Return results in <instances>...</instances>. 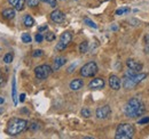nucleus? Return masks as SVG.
<instances>
[{"instance_id": "obj_31", "label": "nucleus", "mask_w": 149, "mask_h": 139, "mask_svg": "<svg viewBox=\"0 0 149 139\" xmlns=\"http://www.w3.org/2000/svg\"><path fill=\"white\" fill-rule=\"evenodd\" d=\"M42 40H44V36H42V34H40V33H39V34L36 35V41H37L38 43H40Z\"/></svg>"}, {"instance_id": "obj_35", "label": "nucleus", "mask_w": 149, "mask_h": 139, "mask_svg": "<svg viewBox=\"0 0 149 139\" xmlns=\"http://www.w3.org/2000/svg\"><path fill=\"white\" fill-rule=\"evenodd\" d=\"M143 41H145V43H146V45H149V33H148V34L145 35V38H143Z\"/></svg>"}, {"instance_id": "obj_5", "label": "nucleus", "mask_w": 149, "mask_h": 139, "mask_svg": "<svg viewBox=\"0 0 149 139\" xmlns=\"http://www.w3.org/2000/svg\"><path fill=\"white\" fill-rule=\"evenodd\" d=\"M52 72H53V70H52V67L49 65L44 64V65L37 66L35 69V75H36V78H37L38 80H45V79H47L51 75Z\"/></svg>"}, {"instance_id": "obj_10", "label": "nucleus", "mask_w": 149, "mask_h": 139, "mask_svg": "<svg viewBox=\"0 0 149 139\" xmlns=\"http://www.w3.org/2000/svg\"><path fill=\"white\" fill-rule=\"evenodd\" d=\"M51 19L53 21V22H55V23H62L63 21H64V14L61 12V10H58V9H56V10H53L52 13H51Z\"/></svg>"}, {"instance_id": "obj_38", "label": "nucleus", "mask_w": 149, "mask_h": 139, "mask_svg": "<svg viewBox=\"0 0 149 139\" xmlns=\"http://www.w3.org/2000/svg\"><path fill=\"white\" fill-rule=\"evenodd\" d=\"M39 32H41V31H45V30H47V25H44V26H40L39 29Z\"/></svg>"}, {"instance_id": "obj_29", "label": "nucleus", "mask_w": 149, "mask_h": 139, "mask_svg": "<svg viewBox=\"0 0 149 139\" xmlns=\"http://www.w3.org/2000/svg\"><path fill=\"white\" fill-rule=\"evenodd\" d=\"M130 9L129 8H122V9H117L116 10V14L117 15H122V14H124V13H127Z\"/></svg>"}, {"instance_id": "obj_11", "label": "nucleus", "mask_w": 149, "mask_h": 139, "mask_svg": "<svg viewBox=\"0 0 149 139\" xmlns=\"http://www.w3.org/2000/svg\"><path fill=\"white\" fill-rule=\"evenodd\" d=\"M126 65H127L129 69L133 70L135 72H140L142 70V64L136 62V61H134V59H127L126 61Z\"/></svg>"}, {"instance_id": "obj_40", "label": "nucleus", "mask_w": 149, "mask_h": 139, "mask_svg": "<svg viewBox=\"0 0 149 139\" xmlns=\"http://www.w3.org/2000/svg\"><path fill=\"white\" fill-rule=\"evenodd\" d=\"M2 112H3V108H2V107H0V114H1Z\"/></svg>"}, {"instance_id": "obj_6", "label": "nucleus", "mask_w": 149, "mask_h": 139, "mask_svg": "<svg viewBox=\"0 0 149 139\" xmlns=\"http://www.w3.org/2000/svg\"><path fill=\"white\" fill-rule=\"evenodd\" d=\"M71 40H72V34H71L70 32H68V31H67V32L62 33L61 38H60L58 43L56 45V49H57L58 52L64 50V49L68 47V45L71 42Z\"/></svg>"}, {"instance_id": "obj_37", "label": "nucleus", "mask_w": 149, "mask_h": 139, "mask_svg": "<svg viewBox=\"0 0 149 139\" xmlns=\"http://www.w3.org/2000/svg\"><path fill=\"white\" fill-rule=\"evenodd\" d=\"M25 100V94H21L19 95V102H24Z\"/></svg>"}, {"instance_id": "obj_26", "label": "nucleus", "mask_w": 149, "mask_h": 139, "mask_svg": "<svg viewBox=\"0 0 149 139\" xmlns=\"http://www.w3.org/2000/svg\"><path fill=\"white\" fill-rule=\"evenodd\" d=\"M12 95H13V99H14V103L17 104V100H16V88H15V79L13 80V91H12Z\"/></svg>"}, {"instance_id": "obj_32", "label": "nucleus", "mask_w": 149, "mask_h": 139, "mask_svg": "<svg viewBox=\"0 0 149 139\" xmlns=\"http://www.w3.org/2000/svg\"><path fill=\"white\" fill-rule=\"evenodd\" d=\"M149 122V118H143V119H141V120H139V124H143V123H148Z\"/></svg>"}, {"instance_id": "obj_36", "label": "nucleus", "mask_w": 149, "mask_h": 139, "mask_svg": "<svg viewBox=\"0 0 149 139\" xmlns=\"http://www.w3.org/2000/svg\"><path fill=\"white\" fill-rule=\"evenodd\" d=\"M76 65H77V63H74L72 66H70V67L68 69V72H69V73H72V72H74V69L76 67Z\"/></svg>"}, {"instance_id": "obj_20", "label": "nucleus", "mask_w": 149, "mask_h": 139, "mask_svg": "<svg viewBox=\"0 0 149 139\" xmlns=\"http://www.w3.org/2000/svg\"><path fill=\"white\" fill-rule=\"evenodd\" d=\"M25 2H26V0H19V2H17L16 6H15V9H16L17 12L23 10V9H24V6H25Z\"/></svg>"}, {"instance_id": "obj_4", "label": "nucleus", "mask_w": 149, "mask_h": 139, "mask_svg": "<svg viewBox=\"0 0 149 139\" xmlns=\"http://www.w3.org/2000/svg\"><path fill=\"white\" fill-rule=\"evenodd\" d=\"M97 73V65L95 62H88L80 69V75L84 78H91Z\"/></svg>"}, {"instance_id": "obj_18", "label": "nucleus", "mask_w": 149, "mask_h": 139, "mask_svg": "<svg viewBox=\"0 0 149 139\" xmlns=\"http://www.w3.org/2000/svg\"><path fill=\"white\" fill-rule=\"evenodd\" d=\"M87 50H88V42L87 41H83L79 45V52L80 54H86Z\"/></svg>"}, {"instance_id": "obj_2", "label": "nucleus", "mask_w": 149, "mask_h": 139, "mask_svg": "<svg viewBox=\"0 0 149 139\" xmlns=\"http://www.w3.org/2000/svg\"><path fill=\"white\" fill-rule=\"evenodd\" d=\"M28 124L29 123L26 120L14 118V119H10L8 121L6 131L9 136H17V135L22 133L23 131H25L28 129Z\"/></svg>"}, {"instance_id": "obj_39", "label": "nucleus", "mask_w": 149, "mask_h": 139, "mask_svg": "<svg viewBox=\"0 0 149 139\" xmlns=\"http://www.w3.org/2000/svg\"><path fill=\"white\" fill-rule=\"evenodd\" d=\"M3 103H5V99H3L2 97H0V105H1V104H3Z\"/></svg>"}, {"instance_id": "obj_17", "label": "nucleus", "mask_w": 149, "mask_h": 139, "mask_svg": "<svg viewBox=\"0 0 149 139\" xmlns=\"http://www.w3.org/2000/svg\"><path fill=\"white\" fill-rule=\"evenodd\" d=\"M23 23H24V25H25L26 28H31V26H33V24H35V19L32 18L31 15H25L24 18H23Z\"/></svg>"}, {"instance_id": "obj_14", "label": "nucleus", "mask_w": 149, "mask_h": 139, "mask_svg": "<svg viewBox=\"0 0 149 139\" xmlns=\"http://www.w3.org/2000/svg\"><path fill=\"white\" fill-rule=\"evenodd\" d=\"M83 86H84V82H83V80H80V79H74V80H72V81L70 82V89L74 90V91H77V90L81 89Z\"/></svg>"}, {"instance_id": "obj_3", "label": "nucleus", "mask_w": 149, "mask_h": 139, "mask_svg": "<svg viewBox=\"0 0 149 139\" xmlns=\"http://www.w3.org/2000/svg\"><path fill=\"white\" fill-rule=\"evenodd\" d=\"M135 133V129L131 123H122L116 129V139H131Z\"/></svg>"}, {"instance_id": "obj_28", "label": "nucleus", "mask_w": 149, "mask_h": 139, "mask_svg": "<svg viewBox=\"0 0 149 139\" xmlns=\"http://www.w3.org/2000/svg\"><path fill=\"white\" fill-rule=\"evenodd\" d=\"M42 55H44V52L40 50V49H37V50H35V52H32V56L33 57H41Z\"/></svg>"}, {"instance_id": "obj_41", "label": "nucleus", "mask_w": 149, "mask_h": 139, "mask_svg": "<svg viewBox=\"0 0 149 139\" xmlns=\"http://www.w3.org/2000/svg\"><path fill=\"white\" fill-rule=\"evenodd\" d=\"M100 1H101V2H103V1H107V0H100Z\"/></svg>"}, {"instance_id": "obj_22", "label": "nucleus", "mask_w": 149, "mask_h": 139, "mask_svg": "<svg viewBox=\"0 0 149 139\" xmlns=\"http://www.w3.org/2000/svg\"><path fill=\"white\" fill-rule=\"evenodd\" d=\"M40 0H26V3L29 7H37Z\"/></svg>"}, {"instance_id": "obj_1", "label": "nucleus", "mask_w": 149, "mask_h": 139, "mask_svg": "<svg viewBox=\"0 0 149 139\" xmlns=\"http://www.w3.org/2000/svg\"><path fill=\"white\" fill-rule=\"evenodd\" d=\"M145 104L138 98H131L124 107V113L129 118H136L145 114Z\"/></svg>"}, {"instance_id": "obj_7", "label": "nucleus", "mask_w": 149, "mask_h": 139, "mask_svg": "<svg viewBox=\"0 0 149 139\" xmlns=\"http://www.w3.org/2000/svg\"><path fill=\"white\" fill-rule=\"evenodd\" d=\"M96 118L97 119H108L111 114V109H110V106L109 105H104V106H101L96 109Z\"/></svg>"}, {"instance_id": "obj_25", "label": "nucleus", "mask_w": 149, "mask_h": 139, "mask_svg": "<svg viewBox=\"0 0 149 139\" xmlns=\"http://www.w3.org/2000/svg\"><path fill=\"white\" fill-rule=\"evenodd\" d=\"M45 39L47 41H54L55 40V34L53 32H48V33H46V35H45Z\"/></svg>"}, {"instance_id": "obj_19", "label": "nucleus", "mask_w": 149, "mask_h": 139, "mask_svg": "<svg viewBox=\"0 0 149 139\" xmlns=\"http://www.w3.org/2000/svg\"><path fill=\"white\" fill-rule=\"evenodd\" d=\"M13 59H14V55H13L12 52H7V54L3 56V62H5L6 64L12 63V62H13Z\"/></svg>"}, {"instance_id": "obj_13", "label": "nucleus", "mask_w": 149, "mask_h": 139, "mask_svg": "<svg viewBox=\"0 0 149 139\" xmlns=\"http://www.w3.org/2000/svg\"><path fill=\"white\" fill-rule=\"evenodd\" d=\"M130 78L131 80L133 81V83L136 86L138 83H140L142 80H145L147 78V73H140V72H138V73H135L134 75H132Z\"/></svg>"}, {"instance_id": "obj_30", "label": "nucleus", "mask_w": 149, "mask_h": 139, "mask_svg": "<svg viewBox=\"0 0 149 139\" xmlns=\"http://www.w3.org/2000/svg\"><path fill=\"white\" fill-rule=\"evenodd\" d=\"M42 1L48 3L51 7H56V0H42Z\"/></svg>"}, {"instance_id": "obj_27", "label": "nucleus", "mask_w": 149, "mask_h": 139, "mask_svg": "<svg viewBox=\"0 0 149 139\" xmlns=\"http://www.w3.org/2000/svg\"><path fill=\"white\" fill-rule=\"evenodd\" d=\"M39 129V123L36 121L31 122V125H30V130H32V131H36Z\"/></svg>"}, {"instance_id": "obj_21", "label": "nucleus", "mask_w": 149, "mask_h": 139, "mask_svg": "<svg viewBox=\"0 0 149 139\" xmlns=\"http://www.w3.org/2000/svg\"><path fill=\"white\" fill-rule=\"evenodd\" d=\"M21 38H22V41L24 43H30L31 42V36H30V34H28V33H23Z\"/></svg>"}, {"instance_id": "obj_9", "label": "nucleus", "mask_w": 149, "mask_h": 139, "mask_svg": "<svg viewBox=\"0 0 149 139\" xmlns=\"http://www.w3.org/2000/svg\"><path fill=\"white\" fill-rule=\"evenodd\" d=\"M109 86L112 90H119L122 86V81L117 75H110L109 78Z\"/></svg>"}, {"instance_id": "obj_12", "label": "nucleus", "mask_w": 149, "mask_h": 139, "mask_svg": "<svg viewBox=\"0 0 149 139\" xmlns=\"http://www.w3.org/2000/svg\"><path fill=\"white\" fill-rule=\"evenodd\" d=\"M65 63H67V58L65 57H56L55 59H54V62H53L52 70L53 71H57V70L61 69Z\"/></svg>"}, {"instance_id": "obj_23", "label": "nucleus", "mask_w": 149, "mask_h": 139, "mask_svg": "<svg viewBox=\"0 0 149 139\" xmlns=\"http://www.w3.org/2000/svg\"><path fill=\"white\" fill-rule=\"evenodd\" d=\"M84 22H85V24H86V25H88V26H91V28H93V29H96V28H97V26H96V24L94 23L93 21H91L90 18H85V19H84Z\"/></svg>"}, {"instance_id": "obj_24", "label": "nucleus", "mask_w": 149, "mask_h": 139, "mask_svg": "<svg viewBox=\"0 0 149 139\" xmlns=\"http://www.w3.org/2000/svg\"><path fill=\"white\" fill-rule=\"evenodd\" d=\"M81 115H83L84 118H90V116H91V111H90L88 108L84 107V108L81 109Z\"/></svg>"}, {"instance_id": "obj_33", "label": "nucleus", "mask_w": 149, "mask_h": 139, "mask_svg": "<svg viewBox=\"0 0 149 139\" xmlns=\"http://www.w3.org/2000/svg\"><path fill=\"white\" fill-rule=\"evenodd\" d=\"M17 2H19V0H8V3H9L10 6H13V7H15Z\"/></svg>"}, {"instance_id": "obj_15", "label": "nucleus", "mask_w": 149, "mask_h": 139, "mask_svg": "<svg viewBox=\"0 0 149 139\" xmlns=\"http://www.w3.org/2000/svg\"><path fill=\"white\" fill-rule=\"evenodd\" d=\"M123 87L125 88V89H127V90H131V89H133V88L135 87V85L133 83V81L131 80L130 76L124 75V79H123Z\"/></svg>"}, {"instance_id": "obj_34", "label": "nucleus", "mask_w": 149, "mask_h": 139, "mask_svg": "<svg viewBox=\"0 0 149 139\" xmlns=\"http://www.w3.org/2000/svg\"><path fill=\"white\" fill-rule=\"evenodd\" d=\"M5 83H6V80H5V78H3L2 75H0V87L5 86Z\"/></svg>"}, {"instance_id": "obj_8", "label": "nucleus", "mask_w": 149, "mask_h": 139, "mask_svg": "<svg viewBox=\"0 0 149 139\" xmlns=\"http://www.w3.org/2000/svg\"><path fill=\"white\" fill-rule=\"evenodd\" d=\"M104 86H106L104 80H103V79H101V78H95V79H93V80L88 83V88H90V89H93V90L103 89Z\"/></svg>"}, {"instance_id": "obj_16", "label": "nucleus", "mask_w": 149, "mask_h": 139, "mask_svg": "<svg viewBox=\"0 0 149 139\" xmlns=\"http://www.w3.org/2000/svg\"><path fill=\"white\" fill-rule=\"evenodd\" d=\"M2 16L7 19H12V18L15 17V10L13 8H7L2 12Z\"/></svg>"}]
</instances>
